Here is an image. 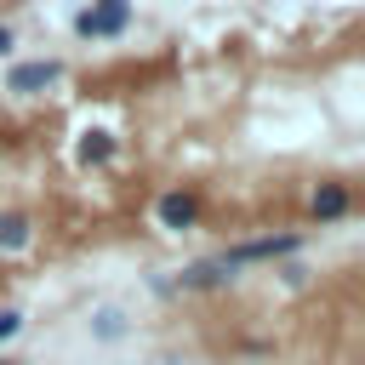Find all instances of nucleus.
I'll use <instances>...</instances> for the list:
<instances>
[{"label": "nucleus", "instance_id": "f257e3e1", "mask_svg": "<svg viewBox=\"0 0 365 365\" xmlns=\"http://www.w3.org/2000/svg\"><path fill=\"white\" fill-rule=\"evenodd\" d=\"M302 251V234H257V240H234L222 257L234 268H251V262H279V257H297Z\"/></svg>", "mask_w": 365, "mask_h": 365}, {"label": "nucleus", "instance_id": "f03ea898", "mask_svg": "<svg viewBox=\"0 0 365 365\" xmlns=\"http://www.w3.org/2000/svg\"><path fill=\"white\" fill-rule=\"evenodd\" d=\"M125 23H131V0H91L74 17L80 40H114V34H125Z\"/></svg>", "mask_w": 365, "mask_h": 365}, {"label": "nucleus", "instance_id": "7ed1b4c3", "mask_svg": "<svg viewBox=\"0 0 365 365\" xmlns=\"http://www.w3.org/2000/svg\"><path fill=\"white\" fill-rule=\"evenodd\" d=\"M154 222H160L165 234H188V228L200 222V194H194V188H165V194L154 200Z\"/></svg>", "mask_w": 365, "mask_h": 365}, {"label": "nucleus", "instance_id": "20e7f679", "mask_svg": "<svg viewBox=\"0 0 365 365\" xmlns=\"http://www.w3.org/2000/svg\"><path fill=\"white\" fill-rule=\"evenodd\" d=\"M240 279V268L217 251V257H200V262H188L182 274H177V291H222V285H234Z\"/></svg>", "mask_w": 365, "mask_h": 365}, {"label": "nucleus", "instance_id": "39448f33", "mask_svg": "<svg viewBox=\"0 0 365 365\" xmlns=\"http://www.w3.org/2000/svg\"><path fill=\"white\" fill-rule=\"evenodd\" d=\"M57 80H63V63L40 57V63H17V68L6 74V91H17V97H40V91L57 86Z\"/></svg>", "mask_w": 365, "mask_h": 365}, {"label": "nucleus", "instance_id": "423d86ee", "mask_svg": "<svg viewBox=\"0 0 365 365\" xmlns=\"http://www.w3.org/2000/svg\"><path fill=\"white\" fill-rule=\"evenodd\" d=\"M354 211V188L348 182H319L314 194H308V217L314 222H342Z\"/></svg>", "mask_w": 365, "mask_h": 365}, {"label": "nucleus", "instance_id": "0eeeda50", "mask_svg": "<svg viewBox=\"0 0 365 365\" xmlns=\"http://www.w3.org/2000/svg\"><path fill=\"white\" fill-rule=\"evenodd\" d=\"M34 240V217L29 211H0V251H23Z\"/></svg>", "mask_w": 365, "mask_h": 365}, {"label": "nucleus", "instance_id": "6e6552de", "mask_svg": "<svg viewBox=\"0 0 365 365\" xmlns=\"http://www.w3.org/2000/svg\"><path fill=\"white\" fill-rule=\"evenodd\" d=\"M74 160H80V165H108V160H114V137H108V131H86V137L74 143Z\"/></svg>", "mask_w": 365, "mask_h": 365}, {"label": "nucleus", "instance_id": "1a4fd4ad", "mask_svg": "<svg viewBox=\"0 0 365 365\" xmlns=\"http://www.w3.org/2000/svg\"><path fill=\"white\" fill-rule=\"evenodd\" d=\"M17 331H23V314H17V308H0V342L17 336Z\"/></svg>", "mask_w": 365, "mask_h": 365}, {"label": "nucleus", "instance_id": "9d476101", "mask_svg": "<svg viewBox=\"0 0 365 365\" xmlns=\"http://www.w3.org/2000/svg\"><path fill=\"white\" fill-rule=\"evenodd\" d=\"M6 51H11V29L0 23V57H6Z\"/></svg>", "mask_w": 365, "mask_h": 365}, {"label": "nucleus", "instance_id": "9b49d317", "mask_svg": "<svg viewBox=\"0 0 365 365\" xmlns=\"http://www.w3.org/2000/svg\"><path fill=\"white\" fill-rule=\"evenodd\" d=\"M0 365H17V359H0Z\"/></svg>", "mask_w": 365, "mask_h": 365}]
</instances>
